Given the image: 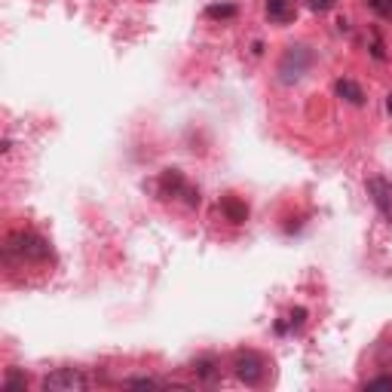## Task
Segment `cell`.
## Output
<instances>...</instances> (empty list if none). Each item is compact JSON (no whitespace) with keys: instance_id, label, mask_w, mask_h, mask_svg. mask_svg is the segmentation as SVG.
Here are the masks:
<instances>
[{"instance_id":"obj_1","label":"cell","mask_w":392,"mask_h":392,"mask_svg":"<svg viewBox=\"0 0 392 392\" xmlns=\"http://www.w3.org/2000/svg\"><path fill=\"white\" fill-rule=\"evenodd\" d=\"M310 65H313L310 46H304V43L288 46L285 55H282V62H279V80L285 83V86H291V83L304 80V74L310 71Z\"/></svg>"},{"instance_id":"obj_2","label":"cell","mask_w":392,"mask_h":392,"mask_svg":"<svg viewBox=\"0 0 392 392\" xmlns=\"http://www.w3.org/2000/svg\"><path fill=\"white\" fill-rule=\"evenodd\" d=\"M233 371H236V377L245 386H261L266 377V362L255 349H243V353H236V358H233Z\"/></svg>"},{"instance_id":"obj_3","label":"cell","mask_w":392,"mask_h":392,"mask_svg":"<svg viewBox=\"0 0 392 392\" xmlns=\"http://www.w3.org/2000/svg\"><path fill=\"white\" fill-rule=\"evenodd\" d=\"M89 386L86 374L77 371V368H58L53 374L43 377V389L46 392H83Z\"/></svg>"},{"instance_id":"obj_4","label":"cell","mask_w":392,"mask_h":392,"mask_svg":"<svg viewBox=\"0 0 392 392\" xmlns=\"http://www.w3.org/2000/svg\"><path fill=\"white\" fill-rule=\"evenodd\" d=\"M10 252H19L22 257H28V261H43L49 255V245L43 236H37V233H15L10 239Z\"/></svg>"},{"instance_id":"obj_5","label":"cell","mask_w":392,"mask_h":392,"mask_svg":"<svg viewBox=\"0 0 392 392\" xmlns=\"http://www.w3.org/2000/svg\"><path fill=\"white\" fill-rule=\"evenodd\" d=\"M368 196L374 199V205L380 208L383 218L392 221V181L383 178V175H374V178H368Z\"/></svg>"},{"instance_id":"obj_6","label":"cell","mask_w":392,"mask_h":392,"mask_svg":"<svg viewBox=\"0 0 392 392\" xmlns=\"http://www.w3.org/2000/svg\"><path fill=\"white\" fill-rule=\"evenodd\" d=\"M221 212L227 215V221H233V224H245L248 221V205L243 203V199H236L233 194L221 196Z\"/></svg>"},{"instance_id":"obj_7","label":"cell","mask_w":392,"mask_h":392,"mask_svg":"<svg viewBox=\"0 0 392 392\" xmlns=\"http://www.w3.org/2000/svg\"><path fill=\"white\" fill-rule=\"evenodd\" d=\"M334 93H337L340 98H344V102L356 104V107H358V104H365V89L358 86L356 80H346V77H344V80H337V83H334Z\"/></svg>"},{"instance_id":"obj_8","label":"cell","mask_w":392,"mask_h":392,"mask_svg":"<svg viewBox=\"0 0 392 392\" xmlns=\"http://www.w3.org/2000/svg\"><path fill=\"white\" fill-rule=\"evenodd\" d=\"M266 15L276 25H288V22H295V6L288 0H266Z\"/></svg>"},{"instance_id":"obj_9","label":"cell","mask_w":392,"mask_h":392,"mask_svg":"<svg viewBox=\"0 0 392 392\" xmlns=\"http://www.w3.org/2000/svg\"><path fill=\"white\" fill-rule=\"evenodd\" d=\"M160 184H163L165 196H178V194H184V190H187V181H184V175H181L178 169H165L163 178H160Z\"/></svg>"},{"instance_id":"obj_10","label":"cell","mask_w":392,"mask_h":392,"mask_svg":"<svg viewBox=\"0 0 392 392\" xmlns=\"http://www.w3.org/2000/svg\"><path fill=\"white\" fill-rule=\"evenodd\" d=\"M194 374L199 380H205V383H215V380H218V374H221V368H218V362H215V358L203 356V358H196V362H194Z\"/></svg>"},{"instance_id":"obj_11","label":"cell","mask_w":392,"mask_h":392,"mask_svg":"<svg viewBox=\"0 0 392 392\" xmlns=\"http://www.w3.org/2000/svg\"><path fill=\"white\" fill-rule=\"evenodd\" d=\"M236 4H212L205 10V15L208 19H218V22H224V19H236Z\"/></svg>"},{"instance_id":"obj_12","label":"cell","mask_w":392,"mask_h":392,"mask_svg":"<svg viewBox=\"0 0 392 392\" xmlns=\"http://www.w3.org/2000/svg\"><path fill=\"white\" fill-rule=\"evenodd\" d=\"M304 319H306V310H304V306H297V310L288 313V322H279L276 325V331L282 334V331H288V328H300V325H304Z\"/></svg>"},{"instance_id":"obj_13","label":"cell","mask_w":392,"mask_h":392,"mask_svg":"<svg viewBox=\"0 0 392 392\" xmlns=\"http://www.w3.org/2000/svg\"><path fill=\"white\" fill-rule=\"evenodd\" d=\"M126 386H132V389H163V383L154 380V377H135V380H129Z\"/></svg>"},{"instance_id":"obj_14","label":"cell","mask_w":392,"mask_h":392,"mask_svg":"<svg viewBox=\"0 0 392 392\" xmlns=\"http://www.w3.org/2000/svg\"><path fill=\"white\" fill-rule=\"evenodd\" d=\"M368 6L383 19H392V0H368Z\"/></svg>"},{"instance_id":"obj_15","label":"cell","mask_w":392,"mask_h":392,"mask_svg":"<svg viewBox=\"0 0 392 392\" xmlns=\"http://www.w3.org/2000/svg\"><path fill=\"white\" fill-rule=\"evenodd\" d=\"M4 389L6 392H15V389H25V377H19V374H10V377L4 380Z\"/></svg>"},{"instance_id":"obj_16","label":"cell","mask_w":392,"mask_h":392,"mask_svg":"<svg viewBox=\"0 0 392 392\" xmlns=\"http://www.w3.org/2000/svg\"><path fill=\"white\" fill-rule=\"evenodd\" d=\"M365 389H392V377H374L365 383Z\"/></svg>"},{"instance_id":"obj_17","label":"cell","mask_w":392,"mask_h":392,"mask_svg":"<svg viewBox=\"0 0 392 392\" xmlns=\"http://www.w3.org/2000/svg\"><path fill=\"white\" fill-rule=\"evenodd\" d=\"M334 6V0H310V10L313 13H328Z\"/></svg>"},{"instance_id":"obj_18","label":"cell","mask_w":392,"mask_h":392,"mask_svg":"<svg viewBox=\"0 0 392 392\" xmlns=\"http://www.w3.org/2000/svg\"><path fill=\"white\" fill-rule=\"evenodd\" d=\"M386 111L392 114V93H389V98H386Z\"/></svg>"}]
</instances>
